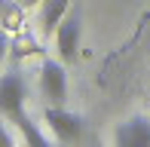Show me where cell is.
<instances>
[{
  "label": "cell",
  "mask_w": 150,
  "mask_h": 147,
  "mask_svg": "<svg viewBox=\"0 0 150 147\" xmlns=\"http://www.w3.org/2000/svg\"><path fill=\"white\" fill-rule=\"evenodd\" d=\"M43 123L61 144H71V141H77V138L83 135V119H80L74 110H67L64 104H46Z\"/></svg>",
  "instance_id": "cell-1"
},
{
  "label": "cell",
  "mask_w": 150,
  "mask_h": 147,
  "mask_svg": "<svg viewBox=\"0 0 150 147\" xmlns=\"http://www.w3.org/2000/svg\"><path fill=\"white\" fill-rule=\"evenodd\" d=\"M40 95H43L49 104H64L67 101V71H64V61L43 58V64H40Z\"/></svg>",
  "instance_id": "cell-2"
},
{
  "label": "cell",
  "mask_w": 150,
  "mask_h": 147,
  "mask_svg": "<svg viewBox=\"0 0 150 147\" xmlns=\"http://www.w3.org/2000/svg\"><path fill=\"white\" fill-rule=\"evenodd\" d=\"M25 98H28V83L18 71H9L0 77V113L6 119H16L25 110Z\"/></svg>",
  "instance_id": "cell-3"
},
{
  "label": "cell",
  "mask_w": 150,
  "mask_h": 147,
  "mask_svg": "<svg viewBox=\"0 0 150 147\" xmlns=\"http://www.w3.org/2000/svg\"><path fill=\"white\" fill-rule=\"evenodd\" d=\"M55 49H58V58L64 64H74L80 58V16L67 9V16L58 22L55 28Z\"/></svg>",
  "instance_id": "cell-4"
},
{
  "label": "cell",
  "mask_w": 150,
  "mask_h": 147,
  "mask_svg": "<svg viewBox=\"0 0 150 147\" xmlns=\"http://www.w3.org/2000/svg\"><path fill=\"white\" fill-rule=\"evenodd\" d=\"M113 147H150V117H129L113 132Z\"/></svg>",
  "instance_id": "cell-5"
},
{
  "label": "cell",
  "mask_w": 150,
  "mask_h": 147,
  "mask_svg": "<svg viewBox=\"0 0 150 147\" xmlns=\"http://www.w3.org/2000/svg\"><path fill=\"white\" fill-rule=\"evenodd\" d=\"M67 9H71V0H43L40 3V31L46 37L55 34L58 22L67 16Z\"/></svg>",
  "instance_id": "cell-6"
},
{
  "label": "cell",
  "mask_w": 150,
  "mask_h": 147,
  "mask_svg": "<svg viewBox=\"0 0 150 147\" xmlns=\"http://www.w3.org/2000/svg\"><path fill=\"white\" fill-rule=\"evenodd\" d=\"M12 123H16V126H18V132L25 135V144H28V147H55V144L49 141V135H46V132H43V129H40V126L28 117V110H22L16 119H12Z\"/></svg>",
  "instance_id": "cell-7"
},
{
  "label": "cell",
  "mask_w": 150,
  "mask_h": 147,
  "mask_svg": "<svg viewBox=\"0 0 150 147\" xmlns=\"http://www.w3.org/2000/svg\"><path fill=\"white\" fill-rule=\"evenodd\" d=\"M0 147H16V138L6 129V123H0Z\"/></svg>",
  "instance_id": "cell-8"
},
{
  "label": "cell",
  "mask_w": 150,
  "mask_h": 147,
  "mask_svg": "<svg viewBox=\"0 0 150 147\" xmlns=\"http://www.w3.org/2000/svg\"><path fill=\"white\" fill-rule=\"evenodd\" d=\"M6 55H9V34L0 28V61H3Z\"/></svg>",
  "instance_id": "cell-9"
},
{
  "label": "cell",
  "mask_w": 150,
  "mask_h": 147,
  "mask_svg": "<svg viewBox=\"0 0 150 147\" xmlns=\"http://www.w3.org/2000/svg\"><path fill=\"white\" fill-rule=\"evenodd\" d=\"M43 3V0H16V6H22V9H28V6H37Z\"/></svg>",
  "instance_id": "cell-10"
},
{
  "label": "cell",
  "mask_w": 150,
  "mask_h": 147,
  "mask_svg": "<svg viewBox=\"0 0 150 147\" xmlns=\"http://www.w3.org/2000/svg\"><path fill=\"white\" fill-rule=\"evenodd\" d=\"M3 6H6V0H0V12H3Z\"/></svg>",
  "instance_id": "cell-11"
}]
</instances>
